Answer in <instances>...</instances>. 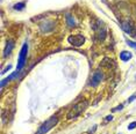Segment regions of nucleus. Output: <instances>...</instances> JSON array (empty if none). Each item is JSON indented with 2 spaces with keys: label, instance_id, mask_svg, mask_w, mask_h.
Listing matches in <instances>:
<instances>
[{
  "label": "nucleus",
  "instance_id": "obj_1",
  "mask_svg": "<svg viewBox=\"0 0 136 134\" xmlns=\"http://www.w3.org/2000/svg\"><path fill=\"white\" fill-rule=\"evenodd\" d=\"M87 107V102L86 100H84V102H80V103H77L73 105V107H72L71 110L68 112V116H66V118L68 119H75V118L79 117L80 114L85 111V109Z\"/></svg>",
  "mask_w": 136,
  "mask_h": 134
},
{
  "label": "nucleus",
  "instance_id": "obj_2",
  "mask_svg": "<svg viewBox=\"0 0 136 134\" xmlns=\"http://www.w3.org/2000/svg\"><path fill=\"white\" fill-rule=\"evenodd\" d=\"M57 123H58V118L57 117H51V118H49L45 123H43V124L40 126V128H38V131H37V133L36 134H45V133H48V132L50 131L52 127H55L56 125H57Z\"/></svg>",
  "mask_w": 136,
  "mask_h": 134
},
{
  "label": "nucleus",
  "instance_id": "obj_3",
  "mask_svg": "<svg viewBox=\"0 0 136 134\" xmlns=\"http://www.w3.org/2000/svg\"><path fill=\"white\" fill-rule=\"evenodd\" d=\"M27 52H28V44L24 43L21 47V51L19 53V60H17V68L16 72H20L23 68L24 64H26V58H27Z\"/></svg>",
  "mask_w": 136,
  "mask_h": 134
},
{
  "label": "nucleus",
  "instance_id": "obj_4",
  "mask_svg": "<svg viewBox=\"0 0 136 134\" xmlns=\"http://www.w3.org/2000/svg\"><path fill=\"white\" fill-rule=\"evenodd\" d=\"M68 40L73 46H82L85 43V37L83 35H72V36H69Z\"/></svg>",
  "mask_w": 136,
  "mask_h": 134
},
{
  "label": "nucleus",
  "instance_id": "obj_5",
  "mask_svg": "<svg viewBox=\"0 0 136 134\" xmlns=\"http://www.w3.org/2000/svg\"><path fill=\"white\" fill-rule=\"evenodd\" d=\"M102 73H101V70H95L94 73H93V75H92V79H91V86L92 87H97L100 82H101L102 80Z\"/></svg>",
  "mask_w": 136,
  "mask_h": 134
},
{
  "label": "nucleus",
  "instance_id": "obj_6",
  "mask_svg": "<svg viewBox=\"0 0 136 134\" xmlns=\"http://www.w3.org/2000/svg\"><path fill=\"white\" fill-rule=\"evenodd\" d=\"M121 28H122V30L125 33L132 34V31H133V23H132V21L130 20L123 21L122 23H121Z\"/></svg>",
  "mask_w": 136,
  "mask_h": 134
},
{
  "label": "nucleus",
  "instance_id": "obj_7",
  "mask_svg": "<svg viewBox=\"0 0 136 134\" xmlns=\"http://www.w3.org/2000/svg\"><path fill=\"white\" fill-rule=\"evenodd\" d=\"M13 47H14V42L12 39H9L6 43V47H5V50H3V58H6L9 56L12 50H13Z\"/></svg>",
  "mask_w": 136,
  "mask_h": 134
},
{
  "label": "nucleus",
  "instance_id": "obj_8",
  "mask_svg": "<svg viewBox=\"0 0 136 134\" xmlns=\"http://www.w3.org/2000/svg\"><path fill=\"white\" fill-rule=\"evenodd\" d=\"M95 29V33H97V35H95V38L99 40H104L105 39V37H106V30L105 29H101V28H99V27H93Z\"/></svg>",
  "mask_w": 136,
  "mask_h": 134
},
{
  "label": "nucleus",
  "instance_id": "obj_9",
  "mask_svg": "<svg viewBox=\"0 0 136 134\" xmlns=\"http://www.w3.org/2000/svg\"><path fill=\"white\" fill-rule=\"evenodd\" d=\"M133 57V54L130 53L129 51H122L121 53H120V58H121V60L122 61H128L132 59Z\"/></svg>",
  "mask_w": 136,
  "mask_h": 134
},
{
  "label": "nucleus",
  "instance_id": "obj_10",
  "mask_svg": "<svg viewBox=\"0 0 136 134\" xmlns=\"http://www.w3.org/2000/svg\"><path fill=\"white\" fill-rule=\"evenodd\" d=\"M66 23H68L69 27H75L76 26L75 19L71 16V14H68V15H66Z\"/></svg>",
  "mask_w": 136,
  "mask_h": 134
},
{
  "label": "nucleus",
  "instance_id": "obj_11",
  "mask_svg": "<svg viewBox=\"0 0 136 134\" xmlns=\"http://www.w3.org/2000/svg\"><path fill=\"white\" fill-rule=\"evenodd\" d=\"M24 6H26V3L24 2H17L14 5V9H16V10H22L24 8Z\"/></svg>",
  "mask_w": 136,
  "mask_h": 134
},
{
  "label": "nucleus",
  "instance_id": "obj_12",
  "mask_svg": "<svg viewBox=\"0 0 136 134\" xmlns=\"http://www.w3.org/2000/svg\"><path fill=\"white\" fill-rule=\"evenodd\" d=\"M126 43L128 44L130 47H133V49H135L136 50V43H134V42H132V40H128V39L126 40Z\"/></svg>",
  "mask_w": 136,
  "mask_h": 134
},
{
  "label": "nucleus",
  "instance_id": "obj_13",
  "mask_svg": "<svg viewBox=\"0 0 136 134\" xmlns=\"http://www.w3.org/2000/svg\"><path fill=\"white\" fill-rule=\"evenodd\" d=\"M135 127H136V121H133L132 124H129V126H128V130H130V131H132V130H134Z\"/></svg>",
  "mask_w": 136,
  "mask_h": 134
},
{
  "label": "nucleus",
  "instance_id": "obj_14",
  "mask_svg": "<svg viewBox=\"0 0 136 134\" xmlns=\"http://www.w3.org/2000/svg\"><path fill=\"white\" fill-rule=\"evenodd\" d=\"M122 109H123V105H122V104H121V105H119V106H116V107H114V109H113V110H112V112H115V111L122 110Z\"/></svg>",
  "mask_w": 136,
  "mask_h": 134
},
{
  "label": "nucleus",
  "instance_id": "obj_15",
  "mask_svg": "<svg viewBox=\"0 0 136 134\" xmlns=\"http://www.w3.org/2000/svg\"><path fill=\"white\" fill-rule=\"evenodd\" d=\"M10 68H12V66H10V65H8V66H7L6 68H5V69H3L2 72H1V74H5V73H6V72H7V70H9Z\"/></svg>",
  "mask_w": 136,
  "mask_h": 134
},
{
  "label": "nucleus",
  "instance_id": "obj_16",
  "mask_svg": "<svg viewBox=\"0 0 136 134\" xmlns=\"http://www.w3.org/2000/svg\"><path fill=\"white\" fill-rule=\"evenodd\" d=\"M109 120H113V116H111V114L105 118V121H109Z\"/></svg>",
  "mask_w": 136,
  "mask_h": 134
},
{
  "label": "nucleus",
  "instance_id": "obj_17",
  "mask_svg": "<svg viewBox=\"0 0 136 134\" xmlns=\"http://www.w3.org/2000/svg\"><path fill=\"white\" fill-rule=\"evenodd\" d=\"M95 130H97V126H95V125H94V126H93V128H92V130H90V131H89V133H90V134L94 133V131H95Z\"/></svg>",
  "mask_w": 136,
  "mask_h": 134
},
{
  "label": "nucleus",
  "instance_id": "obj_18",
  "mask_svg": "<svg viewBox=\"0 0 136 134\" xmlns=\"http://www.w3.org/2000/svg\"><path fill=\"white\" fill-rule=\"evenodd\" d=\"M136 98V95H133V96H132V97L129 98V100H128V102H129V103H132V102H133L134 100H135Z\"/></svg>",
  "mask_w": 136,
  "mask_h": 134
}]
</instances>
